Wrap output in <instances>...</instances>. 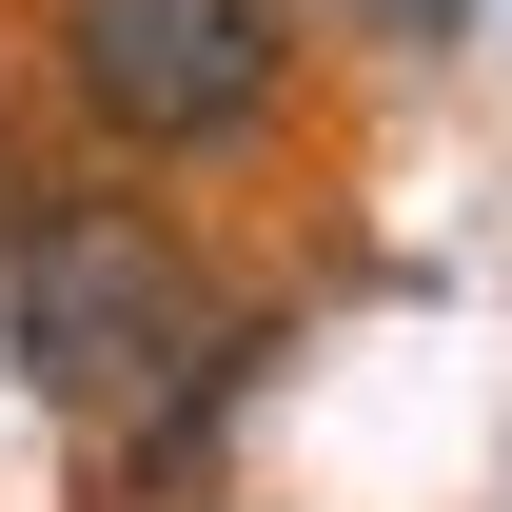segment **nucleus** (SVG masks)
I'll return each mask as SVG.
<instances>
[{
    "mask_svg": "<svg viewBox=\"0 0 512 512\" xmlns=\"http://www.w3.org/2000/svg\"><path fill=\"white\" fill-rule=\"evenodd\" d=\"M197 256L138 217V197H40L0 237V375L79 414L99 453H178L197 434Z\"/></svg>",
    "mask_w": 512,
    "mask_h": 512,
    "instance_id": "f257e3e1",
    "label": "nucleus"
},
{
    "mask_svg": "<svg viewBox=\"0 0 512 512\" xmlns=\"http://www.w3.org/2000/svg\"><path fill=\"white\" fill-rule=\"evenodd\" d=\"M296 79V0H60V99L119 158H237Z\"/></svg>",
    "mask_w": 512,
    "mask_h": 512,
    "instance_id": "f03ea898",
    "label": "nucleus"
},
{
    "mask_svg": "<svg viewBox=\"0 0 512 512\" xmlns=\"http://www.w3.org/2000/svg\"><path fill=\"white\" fill-rule=\"evenodd\" d=\"M335 20H355V40H453L473 0H335Z\"/></svg>",
    "mask_w": 512,
    "mask_h": 512,
    "instance_id": "7ed1b4c3",
    "label": "nucleus"
}]
</instances>
